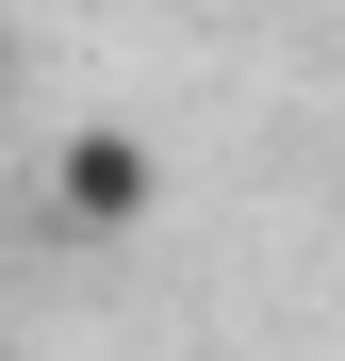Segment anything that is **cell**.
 Segmentation results:
<instances>
[{"mask_svg":"<svg viewBox=\"0 0 345 361\" xmlns=\"http://www.w3.org/2000/svg\"><path fill=\"white\" fill-rule=\"evenodd\" d=\"M49 214L66 230H148L164 214V148L148 132H66L49 148Z\"/></svg>","mask_w":345,"mask_h":361,"instance_id":"6da1fadb","label":"cell"}]
</instances>
